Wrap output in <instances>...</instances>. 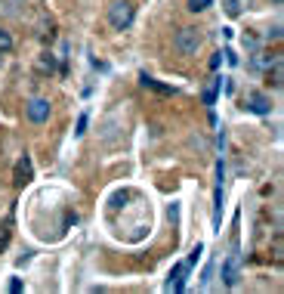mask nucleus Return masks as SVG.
<instances>
[{"label": "nucleus", "mask_w": 284, "mask_h": 294, "mask_svg": "<svg viewBox=\"0 0 284 294\" xmlns=\"http://www.w3.org/2000/svg\"><path fill=\"white\" fill-rule=\"evenodd\" d=\"M133 19H136V7L127 4V0H114V4L108 7V25L114 31H127L133 25Z\"/></svg>", "instance_id": "nucleus-1"}, {"label": "nucleus", "mask_w": 284, "mask_h": 294, "mask_svg": "<svg viewBox=\"0 0 284 294\" xmlns=\"http://www.w3.org/2000/svg\"><path fill=\"white\" fill-rule=\"evenodd\" d=\"M173 44H176V50H179L182 56H195L198 47H201V34H198V28H179Z\"/></svg>", "instance_id": "nucleus-2"}, {"label": "nucleus", "mask_w": 284, "mask_h": 294, "mask_svg": "<svg viewBox=\"0 0 284 294\" xmlns=\"http://www.w3.org/2000/svg\"><path fill=\"white\" fill-rule=\"evenodd\" d=\"M25 115H28L31 124H44V121L50 118V102H47V99H31V102L25 105Z\"/></svg>", "instance_id": "nucleus-3"}, {"label": "nucleus", "mask_w": 284, "mask_h": 294, "mask_svg": "<svg viewBox=\"0 0 284 294\" xmlns=\"http://www.w3.org/2000/svg\"><path fill=\"white\" fill-rule=\"evenodd\" d=\"M238 267H241V254L232 251V254L226 257V263H223V282H226V288H235V282H238Z\"/></svg>", "instance_id": "nucleus-4"}, {"label": "nucleus", "mask_w": 284, "mask_h": 294, "mask_svg": "<svg viewBox=\"0 0 284 294\" xmlns=\"http://www.w3.org/2000/svg\"><path fill=\"white\" fill-rule=\"evenodd\" d=\"M244 105H247V112H254V115H269V112H272L269 96H263V93H257V90H250V93H247Z\"/></svg>", "instance_id": "nucleus-5"}, {"label": "nucleus", "mask_w": 284, "mask_h": 294, "mask_svg": "<svg viewBox=\"0 0 284 294\" xmlns=\"http://www.w3.org/2000/svg\"><path fill=\"white\" fill-rule=\"evenodd\" d=\"M31 177H34V167H31V158L28 155H22L19 161H16V170H13V183L22 189L25 183H31Z\"/></svg>", "instance_id": "nucleus-6"}, {"label": "nucleus", "mask_w": 284, "mask_h": 294, "mask_svg": "<svg viewBox=\"0 0 284 294\" xmlns=\"http://www.w3.org/2000/svg\"><path fill=\"white\" fill-rule=\"evenodd\" d=\"M185 273H188V263H176L173 273H170V282H167V291H185Z\"/></svg>", "instance_id": "nucleus-7"}, {"label": "nucleus", "mask_w": 284, "mask_h": 294, "mask_svg": "<svg viewBox=\"0 0 284 294\" xmlns=\"http://www.w3.org/2000/svg\"><path fill=\"white\" fill-rule=\"evenodd\" d=\"M139 81H142L145 90H154V93H161V96H173V87L161 84V81H154V78H148V75H139Z\"/></svg>", "instance_id": "nucleus-8"}, {"label": "nucleus", "mask_w": 284, "mask_h": 294, "mask_svg": "<svg viewBox=\"0 0 284 294\" xmlns=\"http://www.w3.org/2000/svg\"><path fill=\"white\" fill-rule=\"evenodd\" d=\"M250 4V0H223V10L235 19V16H241V13H244V7Z\"/></svg>", "instance_id": "nucleus-9"}, {"label": "nucleus", "mask_w": 284, "mask_h": 294, "mask_svg": "<svg viewBox=\"0 0 284 294\" xmlns=\"http://www.w3.org/2000/svg\"><path fill=\"white\" fill-rule=\"evenodd\" d=\"M219 87H223V78H213V81L207 84V90H204V105H213V102H216Z\"/></svg>", "instance_id": "nucleus-10"}, {"label": "nucleus", "mask_w": 284, "mask_h": 294, "mask_svg": "<svg viewBox=\"0 0 284 294\" xmlns=\"http://www.w3.org/2000/svg\"><path fill=\"white\" fill-rule=\"evenodd\" d=\"M13 50V38H10V31L0 28V53H10Z\"/></svg>", "instance_id": "nucleus-11"}, {"label": "nucleus", "mask_w": 284, "mask_h": 294, "mask_svg": "<svg viewBox=\"0 0 284 294\" xmlns=\"http://www.w3.org/2000/svg\"><path fill=\"white\" fill-rule=\"evenodd\" d=\"M87 121H90V115L84 112V115H80V118H77V127H74V136H84V133H87Z\"/></svg>", "instance_id": "nucleus-12"}, {"label": "nucleus", "mask_w": 284, "mask_h": 294, "mask_svg": "<svg viewBox=\"0 0 284 294\" xmlns=\"http://www.w3.org/2000/svg\"><path fill=\"white\" fill-rule=\"evenodd\" d=\"M210 7V0H188V10L192 13H201V10H207Z\"/></svg>", "instance_id": "nucleus-13"}, {"label": "nucleus", "mask_w": 284, "mask_h": 294, "mask_svg": "<svg viewBox=\"0 0 284 294\" xmlns=\"http://www.w3.org/2000/svg\"><path fill=\"white\" fill-rule=\"evenodd\" d=\"M201 254H204V248H201V245H195V251L188 254V260H185V263H188V270H192V267L198 263V257H201Z\"/></svg>", "instance_id": "nucleus-14"}, {"label": "nucleus", "mask_w": 284, "mask_h": 294, "mask_svg": "<svg viewBox=\"0 0 284 294\" xmlns=\"http://www.w3.org/2000/svg\"><path fill=\"white\" fill-rule=\"evenodd\" d=\"M120 201H127V192H114L111 195V208H120Z\"/></svg>", "instance_id": "nucleus-15"}, {"label": "nucleus", "mask_w": 284, "mask_h": 294, "mask_svg": "<svg viewBox=\"0 0 284 294\" xmlns=\"http://www.w3.org/2000/svg\"><path fill=\"white\" fill-rule=\"evenodd\" d=\"M219 65H223V53H216V56H213V59H210V68H213V71H216V68H219Z\"/></svg>", "instance_id": "nucleus-16"}, {"label": "nucleus", "mask_w": 284, "mask_h": 294, "mask_svg": "<svg viewBox=\"0 0 284 294\" xmlns=\"http://www.w3.org/2000/svg\"><path fill=\"white\" fill-rule=\"evenodd\" d=\"M10 291L19 294V291H22V279H13V282H10Z\"/></svg>", "instance_id": "nucleus-17"}, {"label": "nucleus", "mask_w": 284, "mask_h": 294, "mask_svg": "<svg viewBox=\"0 0 284 294\" xmlns=\"http://www.w3.org/2000/svg\"><path fill=\"white\" fill-rule=\"evenodd\" d=\"M210 276H213V263H207V270H204V282H201V285H207V282H210Z\"/></svg>", "instance_id": "nucleus-18"}, {"label": "nucleus", "mask_w": 284, "mask_h": 294, "mask_svg": "<svg viewBox=\"0 0 284 294\" xmlns=\"http://www.w3.org/2000/svg\"><path fill=\"white\" fill-rule=\"evenodd\" d=\"M272 4H281V0H272Z\"/></svg>", "instance_id": "nucleus-19"}, {"label": "nucleus", "mask_w": 284, "mask_h": 294, "mask_svg": "<svg viewBox=\"0 0 284 294\" xmlns=\"http://www.w3.org/2000/svg\"><path fill=\"white\" fill-rule=\"evenodd\" d=\"M0 59H4V53H0Z\"/></svg>", "instance_id": "nucleus-20"}]
</instances>
